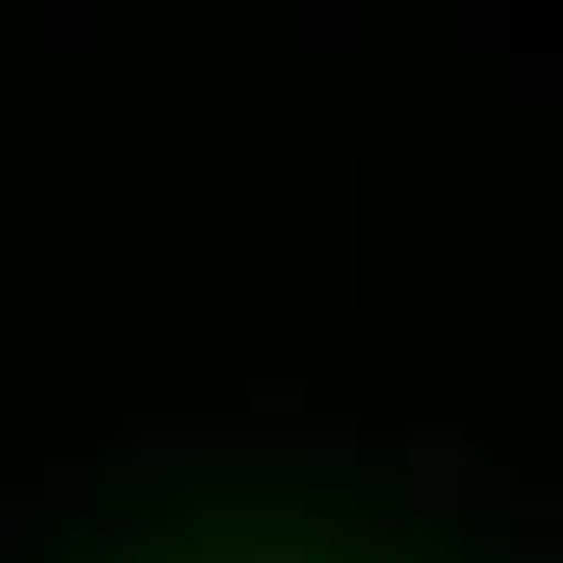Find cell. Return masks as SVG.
I'll list each match as a JSON object with an SVG mask.
<instances>
[{
    "instance_id": "obj_2",
    "label": "cell",
    "mask_w": 563,
    "mask_h": 563,
    "mask_svg": "<svg viewBox=\"0 0 563 563\" xmlns=\"http://www.w3.org/2000/svg\"><path fill=\"white\" fill-rule=\"evenodd\" d=\"M111 551L136 558V551H143V525H111Z\"/></svg>"
},
{
    "instance_id": "obj_1",
    "label": "cell",
    "mask_w": 563,
    "mask_h": 563,
    "mask_svg": "<svg viewBox=\"0 0 563 563\" xmlns=\"http://www.w3.org/2000/svg\"><path fill=\"white\" fill-rule=\"evenodd\" d=\"M214 563H305V544H285V551H214Z\"/></svg>"
}]
</instances>
